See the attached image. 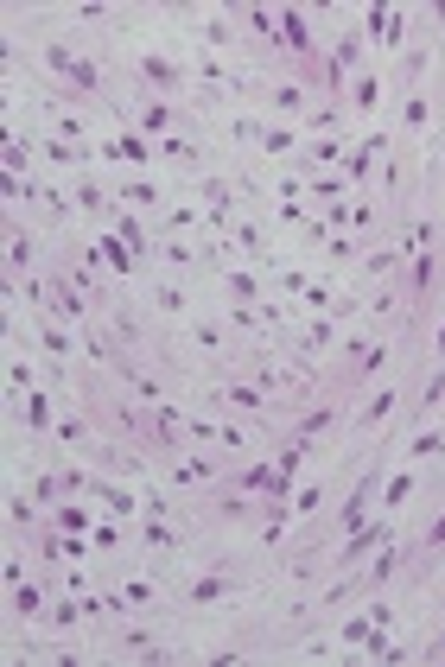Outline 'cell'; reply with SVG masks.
Segmentation results:
<instances>
[{
    "mask_svg": "<svg viewBox=\"0 0 445 667\" xmlns=\"http://www.w3.org/2000/svg\"><path fill=\"white\" fill-rule=\"evenodd\" d=\"M7 528H13V534H26V528H32V496H26V489H13V496H7Z\"/></svg>",
    "mask_w": 445,
    "mask_h": 667,
    "instance_id": "cell-19",
    "label": "cell"
},
{
    "mask_svg": "<svg viewBox=\"0 0 445 667\" xmlns=\"http://www.w3.org/2000/svg\"><path fill=\"white\" fill-rule=\"evenodd\" d=\"M274 26H280L274 39H280L292 57H318V39H312V26H306V13H300V7H280V13H274Z\"/></svg>",
    "mask_w": 445,
    "mask_h": 667,
    "instance_id": "cell-3",
    "label": "cell"
},
{
    "mask_svg": "<svg viewBox=\"0 0 445 667\" xmlns=\"http://www.w3.org/2000/svg\"><path fill=\"white\" fill-rule=\"evenodd\" d=\"M13 591V623H32V617H45L51 611V585H45V572H39V585H7Z\"/></svg>",
    "mask_w": 445,
    "mask_h": 667,
    "instance_id": "cell-5",
    "label": "cell"
},
{
    "mask_svg": "<svg viewBox=\"0 0 445 667\" xmlns=\"http://www.w3.org/2000/svg\"><path fill=\"white\" fill-rule=\"evenodd\" d=\"M439 401H445V368H439V376L426 382V394H420V407H439Z\"/></svg>",
    "mask_w": 445,
    "mask_h": 667,
    "instance_id": "cell-35",
    "label": "cell"
},
{
    "mask_svg": "<svg viewBox=\"0 0 445 667\" xmlns=\"http://www.w3.org/2000/svg\"><path fill=\"white\" fill-rule=\"evenodd\" d=\"M388 413H395V388H382V394H376V401H369V407H362V413H356V426H362V432H376V426H382V420H388Z\"/></svg>",
    "mask_w": 445,
    "mask_h": 667,
    "instance_id": "cell-16",
    "label": "cell"
},
{
    "mask_svg": "<svg viewBox=\"0 0 445 667\" xmlns=\"http://www.w3.org/2000/svg\"><path fill=\"white\" fill-rule=\"evenodd\" d=\"M153 299H160L166 312H185V306H191V299H185V292H179V286H160V292H153Z\"/></svg>",
    "mask_w": 445,
    "mask_h": 667,
    "instance_id": "cell-34",
    "label": "cell"
},
{
    "mask_svg": "<svg viewBox=\"0 0 445 667\" xmlns=\"http://www.w3.org/2000/svg\"><path fill=\"white\" fill-rule=\"evenodd\" d=\"M230 591H242V578L230 572V566H216V572H197V578H185V611H210V604H222Z\"/></svg>",
    "mask_w": 445,
    "mask_h": 667,
    "instance_id": "cell-2",
    "label": "cell"
},
{
    "mask_svg": "<svg viewBox=\"0 0 445 667\" xmlns=\"http://www.w3.org/2000/svg\"><path fill=\"white\" fill-rule=\"evenodd\" d=\"M382 541H388V522H382V515H376V522H362L356 534H344V541H337V559H331V566H337V578H350V572H356L369 553H376Z\"/></svg>",
    "mask_w": 445,
    "mask_h": 667,
    "instance_id": "cell-1",
    "label": "cell"
},
{
    "mask_svg": "<svg viewBox=\"0 0 445 667\" xmlns=\"http://www.w3.org/2000/svg\"><path fill=\"white\" fill-rule=\"evenodd\" d=\"M439 445H445V426H432V432H420V438L407 445V458H432V452H439Z\"/></svg>",
    "mask_w": 445,
    "mask_h": 667,
    "instance_id": "cell-27",
    "label": "cell"
},
{
    "mask_svg": "<svg viewBox=\"0 0 445 667\" xmlns=\"http://www.w3.org/2000/svg\"><path fill=\"white\" fill-rule=\"evenodd\" d=\"M185 534L172 528V522H140V547H153V553H172Z\"/></svg>",
    "mask_w": 445,
    "mask_h": 667,
    "instance_id": "cell-13",
    "label": "cell"
},
{
    "mask_svg": "<svg viewBox=\"0 0 445 667\" xmlns=\"http://www.w3.org/2000/svg\"><path fill=\"white\" fill-rule=\"evenodd\" d=\"M51 528H64V534H90V508L57 502V508H51Z\"/></svg>",
    "mask_w": 445,
    "mask_h": 667,
    "instance_id": "cell-15",
    "label": "cell"
},
{
    "mask_svg": "<svg viewBox=\"0 0 445 667\" xmlns=\"http://www.w3.org/2000/svg\"><path fill=\"white\" fill-rule=\"evenodd\" d=\"M401 566H407V547L382 541V547H376V566H369V578H362V585H369V591H382V585H388V578H395Z\"/></svg>",
    "mask_w": 445,
    "mask_h": 667,
    "instance_id": "cell-7",
    "label": "cell"
},
{
    "mask_svg": "<svg viewBox=\"0 0 445 667\" xmlns=\"http://www.w3.org/2000/svg\"><path fill=\"white\" fill-rule=\"evenodd\" d=\"M216 394H222V407H236V413H261V407H267V388H255L249 376H236V382H222Z\"/></svg>",
    "mask_w": 445,
    "mask_h": 667,
    "instance_id": "cell-6",
    "label": "cell"
},
{
    "mask_svg": "<svg viewBox=\"0 0 445 667\" xmlns=\"http://www.w3.org/2000/svg\"><path fill=\"white\" fill-rule=\"evenodd\" d=\"M325 343H331V325H312V331L300 337V350H325Z\"/></svg>",
    "mask_w": 445,
    "mask_h": 667,
    "instance_id": "cell-36",
    "label": "cell"
},
{
    "mask_svg": "<svg viewBox=\"0 0 445 667\" xmlns=\"http://www.w3.org/2000/svg\"><path fill=\"white\" fill-rule=\"evenodd\" d=\"M134 70H140V77L153 83L160 96H179V90H185V77H191V70H179V64H172V57H160V51H140V57H134Z\"/></svg>",
    "mask_w": 445,
    "mask_h": 667,
    "instance_id": "cell-4",
    "label": "cell"
},
{
    "mask_svg": "<svg viewBox=\"0 0 445 667\" xmlns=\"http://www.w3.org/2000/svg\"><path fill=\"white\" fill-rule=\"evenodd\" d=\"M344 413L337 407H312V413H292V438H312V432H331Z\"/></svg>",
    "mask_w": 445,
    "mask_h": 667,
    "instance_id": "cell-11",
    "label": "cell"
},
{
    "mask_svg": "<svg viewBox=\"0 0 445 667\" xmlns=\"http://www.w3.org/2000/svg\"><path fill=\"white\" fill-rule=\"evenodd\" d=\"M369 629H376V623L356 617V623H344V629H337V642H369Z\"/></svg>",
    "mask_w": 445,
    "mask_h": 667,
    "instance_id": "cell-33",
    "label": "cell"
},
{
    "mask_svg": "<svg viewBox=\"0 0 445 667\" xmlns=\"http://www.w3.org/2000/svg\"><path fill=\"white\" fill-rule=\"evenodd\" d=\"M356 108H376L382 102V77H356V96H350Z\"/></svg>",
    "mask_w": 445,
    "mask_h": 667,
    "instance_id": "cell-26",
    "label": "cell"
},
{
    "mask_svg": "<svg viewBox=\"0 0 445 667\" xmlns=\"http://www.w3.org/2000/svg\"><path fill=\"white\" fill-rule=\"evenodd\" d=\"M274 108L280 115H306V90L300 83H274Z\"/></svg>",
    "mask_w": 445,
    "mask_h": 667,
    "instance_id": "cell-20",
    "label": "cell"
},
{
    "mask_svg": "<svg viewBox=\"0 0 445 667\" xmlns=\"http://www.w3.org/2000/svg\"><path fill=\"white\" fill-rule=\"evenodd\" d=\"M90 496L96 502H109L115 515H140V496H127L121 483H109V477H90Z\"/></svg>",
    "mask_w": 445,
    "mask_h": 667,
    "instance_id": "cell-8",
    "label": "cell"
},
{
    "mask_svg": "<svg viewBox=\"0 0 445 667\" xmlns=\"http://www.w3.org/2000/svg\"><path fill=\"white\" fill-rule=\"evenodd\" d=\"M26 426H32L39 438L51 432V401H45V388H32V394H26Z\"/></svg>",
    "mask_w": 445,
    "mask_h": 667,
    "instance_id": "cell-18",
    "label": "cell"
},
{
    "mask_svg": "<svg viewBox=\"0 0 445 667\" xmlns=\"http://www.w3.org/2000/svg\"><path fill=\"white\" fill-rule=\"evenodd\" d=\"M261 146H267V153H292V134H286V127H267Z\"/></svg>",
    "mask_w": 445,
    "mask_h": 667,
    "instance_id": "cell-32",
    "label": "cell"
},
{
    "mask_svg": "<svg viewBox=\"0 0 445 667\" xmlns=\"http://www.w3.org/2000/svg\"><path fill=\"white\" fill-rule=\"evenodd\" d=\"M191 337H197V350H210V356L222 350V331H216V325H191Z\"/></svg>",
    "mask_w": 445,
    "mask_h": 667,
    "instance_id": "cell-31",
    "label": "cell"
},
{
    "mask_svg": "<svg viewBox=\"0 0 445 667\" xmlns=\"http://www.w3.org/2000/svg\"><path fill=\"white\" fill-rule=\"evenodd\" d=\"M172 121H179V115H172L166 102H140V127H146V134H166Z\"/></svg>",
    "mask_w": 445,
    "mask_h": 667,
    "instance_id": "cell-21",
    "label": "cell"
},
{
    "mask_svg": "<svg viewBox=\"0 0 445 667\" xmlns=\"http://www.w3.org/2000/svg\"><path fill=\"white\" fill-rule=\"evenodd\" d=\"M153 598H160L153 578H121V591H115V604H121V611H146Z\"/></svg>",
    "mask_w": 445,
    "mask_h": 667,
    "instance_id": "cell-10",
    "label": "cell"
},
{
    "mask_svg": "<svg viewBox=\"0 0 445 667\" xmlns=\"http://www.w3.org/2000/svg\"><path fill=\"white\" fill-rule=\"evenodd\" d=\"M401 127H407V134H420V127H426V96H407V108H401Z\"/></svg>",
    "mask_w": 445,
    "mask_h": 667,
    "instance_id": "cell-29",
    "label": "cell"
},
{
    "mask_svg": "<svg viewBox=\"0 0 445 667\" xmlns=\"http://www.w3.org/2000/svg\"><path fill=\"white\" fill-rule=\"evenodd\" d=\"M172 483H216V464H210V458H185V452H179V458H172Z\"/></svg>",
    "mask_w": 445,
    "mask_h": 667,
    "instance_id": "cell-12",
    "label": "cell"
},
{
    "mask_svg": "<svg viewBox=\"0 0 445 667\" xmlns=\"http://www.w3.org/2000/svg\"><path fill=\"white\" fill-rule=\"evenodd\" d=\"M7 267H13V280L32 267V230H20V222H7Z\"/></svg>",
    "mask_w": 445,
    "mask_h": 667,
    "instance_id": "cell-9",
    "label": "cell"
},
{
    "mask_svg": "<svg viewBox=\"0 0 445 667\" xmlns=\"http://www.w3.org/2000/svg\"><path fill=\"white\" fill-rule=\"evenodd\" d=\"M325 502V483H306V489H292V515H312Z\"/></svg>",
    "mask_w": 445,
    "mask_h": 667,
    "instance_id": "cell-28",
    "label": "cell"
},
{
    "mask_svg": "<svg viewBox=\"0 0 445 667\" xmlns=\"http://www.w3.org/2000/svg\"><path fill=\"white\" fill-rule=\"evenodd\" d=\"M160 146H166V160H179V166H197V146H191L185 134H166Z\"/></svg>",
    "mask_w": 445,
    "mask_h": 667,
    "instance_id": "cell-25",
    "label": "cell"
},
{
    "mask_svg": "<svg viewBox=\"0 0 445 667\" xmlns=\"http://www.w3.org/2000/svg\"><path fill=\"white\" fill-rule=\"evenodd\" d=\"M121 204H134V210H153V204H160V185H140V178H134V185H121Z\"/></svg>",
    "mask_w": 445,
    "mask_h": 667,
    "instance_id": "cell-23",
    "label": "cell"
},
{
    "mask_svg": "<svg viewBox=\"0 0 445 667\" xmlns=\"http://www.w3.org/2000/svg\"><path fill=\"white\" fill-rule=\"evenodd\" d=\"M426 547H432V553H445V515H439V522H432V534H426Z\"/></svg>",
    "mask_w": 445,
    "mask_h": 667,
    "instance_id": "cell-38",
    "label": "cell"
},
{
    "mask_svg": "<svg viewBox=\"0 0 445 667\" xmlns=\"http://www.w3.org/2000/svg\"><path fill=\"white\" fill-rule=\"evenodd\" d=\"M414 489H420V483H414V477H407V471H401V477H395V483H388V489H382V508H388V515H395V508H401V502H407V496H414Z\"/></svg>",
    "mask_w": 445,
    "mask_h": 667,
    "instance_id": "cell-24",
    "label": "cell"
},
{
    "mask_svg": "<svg viewBox=\"0 0 445 667\" xmlns=\"http://www.w3.org/2000/svg\"><path fill=\"white\" fill-rule=\"evenodd\" d=\"M388 356H395V337H382V343H369V350H362V362H356V382H369V376H376V368H382Z\"/></svg>",
    "mask_w": 445,
    "mask_h": 667,
    "instance_id": "cell-17",
    "label": "cell"
},
{
    "mask_svg": "<svg viewBox=\"0 0 445 667\" xmlns=\"http://www.w3.org/2000/svg\"><path fill=\"white\" fill-rule=\"evenodd\" d=\"M115 236L127 242V255H134V261H146V255H153V242H146V230H140L134 216H115Z\"/></svg>",
    "mask_w": 445,
    "mask_h": 667,
    "instance_id": "cell-14",
    "label": "cell"
},
{
    "mask_svg": "<svg viewBox=\"0 0 445 667\" xmlns=\"http://www.w3.org/2000/svg\"><path fill=\"white\" fill-rule=\"evenodd\" d=\"M160 255H166L172 267H191V261H197V248H191V242H160Z\"/></svg>",
    "mask_w": 445,
    "mask_h": 667,
    "instance_id": "cell-30",
    "label": "cell"
},
{
    "mask_svg": "<svg viewBox=\"0 0 445 667\" xmlns=\"http://www.w3.org/2000/svg\"><path fill=\"white\" fill-rule=\"evenodd\" d=\"M90 541H96V547H102V553H115V547H121V534H115V528H109V522H102V528H90Z\"/></svg>",
    "mask_w": 445,
    "mask_h": 667,
    "instance_id": "cell-37",
    "label": "cell"
},
{
    "mask_svg": "<svg viewBox=\"0 0 445 667\" xmlns=\"http://www.w3.org/2000/svg\"><path fill=\"white\" fill-rule=\"evenodd\" d=\"M222 286H230V299H236V306H242V299H261V280H255V273H242V267L222 280Z\"/></svg>",
    "mask_w": 445,
    "mask_h": 667,
    "instance_id": "cell-22",
    "label": "cell"
},
{
    "mask_svg": "<svg viewBox=\"0 0 445 667\" xmlns=\"http://www.w3.org/2000/svg\"><path fill=\"white\" fill-rule=\"evenodd\" d=\"M439 356H445V325H439Z\"/></svg>",
    "mask_w": 445,
    "mask_h": 667,
    "instance_id": "cell-39",
    "label": "cell"
}]
</instances>
